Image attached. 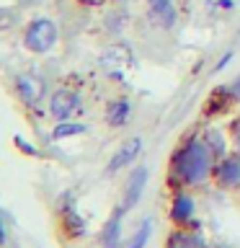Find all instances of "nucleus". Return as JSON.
Instances as JSON below:
<instances>
[{"instance_id": "nucleus-1", "label": "nucleus", "mask_w": 240, "mask_h": 248, "mask_svg": "<svg viewBox=\"0 0 240 248\" xmlns=\"http://www.w3.org/2000/svg\"><path fill=\"white\" fill-rule=\"evenodd\" d=\"M209 158H212V150H207L201 142L191 140V142H186L181 150L176 153L173 168L186 184H199V181H204L207 173H209V166H212Z\"/></svg>"}, {"instance_id": "nucleus-2", "label": "nucleus", "mask_w": 240, "mask_h": 248, "mask_svg": "<svg viewBox=\"0 0 240 248\" xmlns=\"http://www.w3.org/2000/svg\"><path fill=\"white\" fill-rule=\"evenodd\" d=\"M57 42V23L52 18H36L26 29V46L31 52H46Z\"/></svg>"}, {"instance_id": "nucleus-3", "label": "nucleus", "mask_w": 240, "mask_h": 248, "mask_svg": "<svg viewBox=\"0 0 240 248\" xmlns=\"http://www.w3.org/2000/svg\"><path fill=\"white\" fill-rule=\"evenodd\" d=\"M145 184H147V170L145 168H135L132 176H129V181H127V191H124V199H121V209H129V207L137 204L139 197H142V191H145Z\"/></svg>"}, {"instance_id": "nucleus-4", "label": "nucleus", "mask_w": 240, "mask_h": 248, "mask_svg": "<svg viewBox=\"0 0 240 248\" xmlns=\"http://www.w3.org/2000/svg\"><path fill=\"white\" fill-rule=\"evenodd\" d=\"M139 147H142V140H139V137L129 140V142H124V145L119 147V150H116V155H114V158L108 160V170H111V173H116V170H119V168L129 166V163L137 158Z\"/></svg>"}, {"instance_id": "nucleus-5", "label": "nucleus", "mask_w": 240, "mask_h": 248, "mask_svg": "<svg viewBox=\"0 0 240 248\" xmlns=\"http://www.w3.org/2000/svg\"><path fill=\"white\" fill-rule=\"evenodd\" d=\"M75 108H77V93H73V91H57L52 96V114L57 116V119H67Z\"/></svg>"}, {"instance_id": "nucleus-6", "label": "nucleus", "mask_w": 240, "mask_h": 248, "mask_svg": "<svg viewBox=\"0 0 240 248\" xmlns=\"http://www.w3.org/2000/svg\"><path fill=\"white\" fill-rule=\"evenodd\" d=\"M214 176L222 186H240V158H227L214 168Z\"/></svg>"}, {"instance_id": "nucleus-7", "label": "nucleus", "mask_w": 240, "mask_h": 248, "mask_svg": "<svg viewBox=\"0 0 240 248\" xmlns=\"http://www.w3.org/2000/svg\"><path fill=\"white\" fill-rule=\"evenodd\" d=\"M121 212L124 209L119 207V212H116L111 220L106 222V228H104V235H101V240H104V248H119V235H121Z\"/></svg>"}, {"instance_id": "nucleus-8", "label": "nucleus", "mask_w": 240, "mask_h": 248, "mask_svg": "<svg viewBox=\"0 0 240 248\" xmlns=\"http://www.w3.org/2000/svg\"><path fill=\"white\" fill-rule=\"evenodd\" d=\"M18 91H21V98L26 104H36L39 96H42V83L36 78H29V75H21L18 78Z\"/></svg>"}, {"instance_id": "nucleus-9", "label": "nucleus", "mask_w": 240, "mask_h": 248, "mask_svg": "<svg viewBox=\"0 0 240 248\" xmlns=\"http://www.w3.org/2000/svg\"><path fill=\"white\" fill-rule=\"evenodd\" d=\"M191 215H194V202L186 197V194H178V197L173 199V209H170V217H173L176 222H186Z\"/></svg>"}, {"instance_id": "nucleus-10", "label": "nucleus", "mask_w": 240, "mask_h": 248, "mask_svg": "<svg viewBox=\"0 0 240 248\" xmlns=\"http://www.w3.org/2000/svg\"><path fill=\"white\" fill-rule=\"evenodd\" d=\"M155 13V18H160L165 26H170V23L176 21V11H173V0H147Z\"/></svg>"}, {"instance_id": "nucleus-11", "label": "nucleus", "mask_w": 240, "mask_h": 248, "mask_svg": "<svg viewBox=\"0 0 240 248\" xmlns=\"http://www.w3.org/2000/svg\"><path fill=\"white\" fill-rule=\"evenodd\" d=\"M127 114H129V101L121 98V101H114V104L108 106L106 119H108V124H114V127H121V124L127 122Z\"/></svg>"}, {"instance_id": "nucleus-12", "label": "nucleus", "mask_w": 240, "mask_h": 248, "mask_svg": "<svg viewBox=\"0 0 240 248\" xmlns=\"http://www.w3.org/2000/svg\"><path fill=\"white\" fill-rule=\"evenodd\" d=\"M168 248H207V246L201 243V238H196V235H183V232H176V235H170Z\"/></svg>"}, {"instance_id": "nucleus-13", "label": "nucleus", "mask_w": 240, "mask_h": 248, "mask_svg": "<svg viewBox=\"0 0 240 248\" xmlns=\"http://www.w3.org/2000/svg\"><path fill=\"white\" fill-rule=\"evenodd\" d=\"M227 101H230V91H227V88H217L212 96H209L207 111H209V114H212V111H222V108L227 106Z\"/></svg>"}, {"instance_id": "nucleus-14", "label": "nucleus", "mask_w": 240, "mask_h": 248, "mask_svg": "<svg viewBox=\"0 0 240 248\" xmlns=\"http://www.w3.org/2000/svg\"><path fill=\"white\" fill-rule=\"evenodd\" d=\"M150 220H145L142 225H139V230L132 235V240L127 243V248H145V243H147V238H150Z\"/></svg>"}, {"instance_id": "nucleus-15", "label": "nucleus", "mask_w": 240, "mask_h": 248, "mask_svg": "<svg viewBox=\"0 0 240 248\" xmlns=\"http://www.w3.org/2000/svg\"><path fill=\"white\" fill-rule=\"evenodd\" d=\"M65 225H67V230H70V225H73V235H80L83 232V220L75 215L73 204H70V212H65Z\"/></svg>"}, {"instance_id": "nucleus-16", "label": "nucleus", "mask_w": 240, "mask_h": 248, "mask_svg": "<svg viewBox=\"0 0 240 248\" xmlns=\"http://www.w3.org/2000/svg\"><path fill=\"white\" fill-rule=\"evenodd\" d=\"M80 132H85L83 124H60L57 129H54V137H67V135H80Z\"/></svg>"}, {"instance_id": "nucleus-17", "label": "nucleus", "mask_w": 240, "mask_h": 248, "mask_svg": "<svg viewBox=\"0 0 240 248\" xmlns=\"http://www.w3.org/2000/svg\"><path fill=\"white\" fill-rule=\"evenodd\" d=\"M232 137H235V142L240 147V119H235V124H232Z\"/></svg>"}, {"instance_id": "nucleus-18", "label": "nucleus", "mask_w": 240, "mask_h": 248, "mask_svg": "<svg viewBox=\"0 0 240 248\" xmlns=\"http://www.w3.org/2000/svg\"><path fill=\"white\" fill-rule=\"evenodd\" d=\"M80 3H83V5H98L101 0H80Z\"/></svg>"}, {"instance_id": "nucleus-19", "label": "nucleus", "mask_w": 240, "mask_h": 248, "mask_svg": "<svg viewBox=\"0 0 240 248\" xmlns=\"http://www.w3.org/2000/svg\"><path fill=\"white\" fill-rule=\"evenodd\" d=\"M5 240V230H3V222H0V243Z\"/></svg>"}]
</instances>
